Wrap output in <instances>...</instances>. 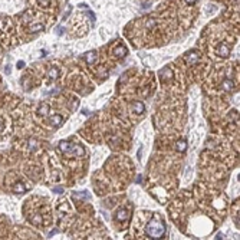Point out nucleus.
I'll return each instance as SVG.
<instances>
[{
  "label": "nucleus",
  "instance_id": "7ed1b4c3",
  "mask_svg": "<svg viewBox=\"0 0 240 240\" xmlns=\"http://www.w3.org/2000/svg\"><path fill=\"white\" fill-rule=\"evenodd\" d=\"M42 29H43V25H42V23L32 25V26L29 27V30H30V32H39V30H42Z\"/></svg>",
  "mask_w": 240,
  "mask_h": 240
},
{
  "label": "nucleus",
  "instance_id": "20e7f679",
  "mask_svg": "<svg viewBox=\"0 0 240 240\" xmlns=\"http://www.w3.org/2000/svg\"><path fill=\"white\" fill-rule=\"evenodd\" d=\"M186 1L188 3V4H191V3H196V0H186Z\"/></svg>",
  "mask_w": 240,
  "mask_h": 240
},
{
  "label": "nucleus",
  "instance_id": "f03ea898",
  "mask_svg": "<svg viewBox=\"0 0 240 240\" xmlns=\"http://www.w3.org/2000/svg\"><path fill=\"white\" fill-rule=\"evenodd\" d=\"M220 56H227L230 53V46H227L226 43H221L220 46L217 48V50H216Z\"/></svg>",
  "mask_w": 240,
  "mask_h": 240
},
{
  "label": "nucleus",
  "instance_id": "f257e3e1",
  "mask_svg": "<svg viewBox=\"0 0 240 240\" xmlns=\"http://www.w3.org/2000/svg\"><path fill=\"white\" fill-rule=\"evenodd\" d=\"M164 233H165V227H164L163 221L160 218H153L148 226H147V234L153 239H160L163 237Z\"/></svg>",
  "mask_w": 240,
  "mask_h": 240
}]
</instances>
